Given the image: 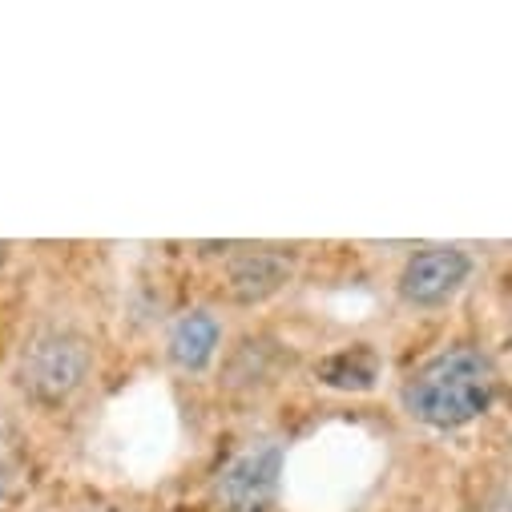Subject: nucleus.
<instances>
[{
    "mask_svg": "<svg viewBox=\"0 0 512 512\" xmlns=\"http://www.w3.org/2000/svg\"><path fill=\"white\" fill-rule=\"evenodd\" d=\"M500 396V371L476 343H452L416 363L400 383V408L432 432H460L488 416Z\"/></svg>",
    "mask_w": 512,
    "mask_h": 512,
    "instance_id": "f257e3e1",
    "label": "nucleus"
},
{
    "mask_svg": "<svg viewBox=\"0 0 512 512\" xmlns=\"http://www.w3.org/2000/svg\"><path fill=\"white\" fill-rule=\"evenodd\" d=\"M97 375V339L77 319H41L13 351L9 379L25 404L61 412Z\"/></svg>",
    "mask_w": 512,
    "mask_h": 512,
    "instance_id": "f03ea898",
    "label": "nucleus"
},
{
    "mask_svg": "<svg viewBox=\"0 0 512 512\" xmlns=\"http://www.w3.org/2000/svg\"><path fill=\"white\" fill-rule=\"evenodd\" d=\"M287 444L275 436L242 444L210 480L214 512H275L283 492Z\"/></svg>",
    "mask_w": 512,
    "mask_h": 512,
    "instance_id": "7ed1b4c3",
    "label": "nucleus"
},
{
    "mask_svg": "<svg viewBox=\"0 0 512 512\" xmlns=\"http://www.w3.org/2000/svg\"><path fill=\"white\" fill-rule=\"evenodd\" d=\"M472 279V254L460 246H420L412 250L400 275L396 295L412 311H440L448 307Z\"/></svg>",
    "mask_w": 512,
    "mask_h": 512,
    "instance_id": "20e7f679",
    "label": "nucleus"
},
{
    "mask_svg": "<svg viewBox=\"0 0 512 512\" xmlns=\"http://www.w3.org/2000/svg\"><path fill=\"white\" fill-rule=\"evenodd\" d=\"M295 279V254L287 246H230L222 259V291L234 307H263Z\"/></svg>",
    "mask_w": 512,
    "mask_h": 512,
    "instance_id": "39448f33",
    "label": "nucleus"
},
{
    "mask_svg": "<svg viewBox=\"0 0 512 512\" xmlns=\"http://www.w3.org/2000/svg\"><path fill=\"white\" fill-rule=\"evenodd\" d=\"M226 347V323L214 307H182L170 315L162 335V355L182 375H202L222 359Z\"/></svg>",
    "mask_w": 512,
    "mask_h": 512,
    "instance_id": "423d86ee",
    "label": "nucleus"
},
{
    "mask_svg": "<svg viewBox=\"0 0 512 512\" xmlns=\"http://www.w3.org/2000/svg\"><path fill=\"white\" fill-rule=\"evenodd\" d=\"M315 375L327 383V388L363 392V388H371L375 375H379V355H375L367 343H351V347L331 351V355L315 367Z\"/></svg>",
    "mask_w": 512,
    "mask_h": 512,
    "instance_id": "0eeeda50",
    "label": "nucleus"
},
{
    "mask_svg": "<svg viewBox=\"0 0 512 512\" xmlns=\"http://www.w3.org/2000/svg\"><path fill=\"white\" fill-rule=\"evenodd\" d=\"M25 472V452H21V432L13 424V416L0 408V504H9V496L17 492Z\"/></svg>",
    "mask_w": 512,
    "mask_h": 512,
    "instance_id": "6e6552de",
    "label": "nucleus"
},
{
    "mask_svg": "<svg viewBox=\"0 0 512 512\" xmlns=\"http://www.w3.org/2000/svg\"><path fill=\"white\" fill-rule=\"evenodd\" d=\"M166 512H202V508H186V504H174V508H166Z\"/></svg>",
    "mask_w": 512,
    "mask_h": 512,
    "instance_id": "1a4fd4ad",
    "label": "nucleus"
}]
</instances>
